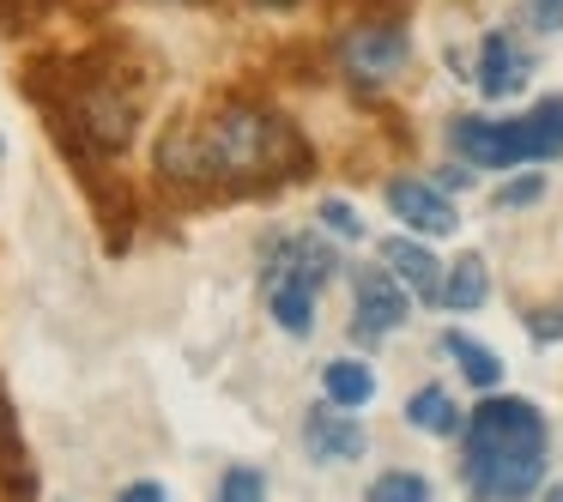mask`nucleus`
<instances>
[{"label": "nucleus", "mask_w": 563, "mask_h": 502, "mask_svg": "<svg viewBox=\"0 0 563 502\" xmlns=\"http://www.w3.org/2000/svg\"><path fill=\"white\" fill-rule=\"evenodd\" d=\"M115 502H170V497H164V484H152V478H140V484H128Z\"/></svg>", "instance_id": "22"}, {"label": "nucleus", "mask_w": 563, "mask_h": 502, "mask_svg": "<svg viewBox=\"0 0 563 502\" xmlns=\"http://www.w3.org/2000/svg\"><path fill=\"white\" fill-rule=\"evenodd\" d=\"M388 207L400 224H412L418 236H454V200L442 194L437 182H424V176H400V182H388Z\"/></svg>", "instance_id": "7"}, {"label": "nucleus", "mask_w": 563, "mask_h": 502, "mask_svg": "<svg viewBox=\"0 0 563 502\" xmlns=\"http://www.w3.org/2000/svg\"><path fill=\"white\" fill-rule=\"evenodd\" d=\"M364 502H430V478L418 472H382Z\"/></svg>", "instance_id": "16"}, {"label": "nucleus", "mask_w": 563, "mask_h": 502, "mask_svg": "<svg viewBox=\"0 0 563 502\" xmlns=\"http://www.w3.org/2000/svg\"><path fill=\"white\" fill-rule=\"evenodd\" d=\"M321 224H328L333 236H364V224H357V212L345 207V200H321Z\"/></svg>", "instance_id": "19"}, {"label": "nucleus", "mask_w": 563, "mask_h": 502, "mask_svg": "<svg viewBox=\"0 0 563 502\" xmlns=\"http://www.w3.org/2000/svg\"><path fill=\"white\" fill-rule=\"evenodd\" d=\"M7 448H13V436H7V412H0V460H7Z\"/></svg>", "instance_id": "23"}, {"label": "nucleus", "mask_w": 563, "mask_h": 502, "mask_svg": "<svg viewBox=\"0 0 563 502\" xmlns=\"http://www.w3.org/2000/svg\"><path fill=\"white\" fill-rule=\"evenodd\" d=\"M527 333H533V339H563V309H551V315H539V309H533V315H527Z\"/></svg>", "instance_id": "20"}, {"label": "nucleus", "mask_w": 563, "mask_h": 502, "mask_svg": "<svg viewBox=\"0 0 563 502\" xmlns=\"http://www.w3.org/2000/svg\"><path fill=\"white\" fill-rule=\"evenodd\" d=\"M473 79H478V91H485V98H515V91L533 79V55H527L509 31H490V37L478 43Z\"/></svg>", "instance_id": "9"}, {"label": "nucleus", "mask_w": 563, "mask_h": 502, "mask_svg": "<svg viewBox=\"0 0 563 502\" xmlns=\"http://www.w3.org/2000/svg\"><path fill=\"white\" fill-rule=\"evenodd\" d=\"M382 260H388V272L418 297V303H442V279H449V272H442V260L430 255L418 236H388V243H382Z\"/></svg>", "instance_id": "10"}, {"label": "nucleus", "mask_w": 563, "mask_h": 502, "mask_svg": "<svg viewBox=\"0 0 563 502\" xmlns=\"http://www.w3.org/2000/svg\"><path fill=\"white\" fill-rule=\"evenodd\" d=\"M442 352H449L454 364L466 369V381H473V388H497V381H503V364H497V352H490L485 339H466V333H449V339H442Z\"/></svg>", "instance_id": "15"}, {"label": "nucleus", "mask_w": 563, "mask_h": 502, "mask_svg": "<svg viewBox=\"0 0 563 502\" xmlns=\"http://www.w3.org/2000/svg\"><path fill=\"white\" fill-rule=\"evenodd\" d=\"M461 472L473 502H527L545 484V417L533 400H485L466 417Z\"/></svg>", "instance_id": "2"}, {"label": "nucleus", "mask_w": 563, "mask_h": 502, "mask_svg": "<svg viewBox=\"0 0 563 502\" xmlns=\"http://www.w3.org/2000/svg\"><path fill=\"white\" fill-rule=\"evenodd\" d=\"M279 158H303L291 127L279 115L243 110V103L176 127L158 146V170L176 182H261V176H273Z\"/></svg>", "instance_id": "1"}, {"label": "nucleus", "mask_w": 563, "mask_h": 502, "mask_svg": "<svg viewBox=\"0 0 563 502\" xmlns=\"http://www.w3.org/2000/svg\"><path fill=\"white\" fill-rule=\"evenodd\" d=\"M255 7H297V0H255Z\"/></svg>", "instance_id": "24"}, {"label": "nucleus", "mask_w": 563, "mask_h": 502, "mask_svg": "<svg viewBox=\"0 0 563 502\" xmlns=\"http://www.w3.org/2000/svg\"><path fill=\"white\" fill-rule=\"evenodd\" d=\"M406 424L424 430V436H454L461 430V405L449 400V388H418L406 400Z\"/></svg>", "instance_id": "14"}, {"label": "nucleus", "mask_w": 563, "mask_h": 502, "mask_svg": "<svg viewBox=\"0 0 563 502\" xmlns=\"http://www.w3.org/2000/svg\"><path fill=\"white\" fill-rule=\"evenodd\" d=\"M539 194H545V182H539V176H521V182H503V188H497V212H521V207H533Z\"/></svg>", "instance_id": "18"}, {"label": "nucleus", "mask_w": 563, "mask_h": 502, "mask_svg": "<svg viewBox=\"0 0 563 502\" xmlns=\"http://www.w3.org/2000/svg\"><path fill=\"white\" fill-rule=\"evenodd\" d=\"M333 267H340V255L309 231H285L267 243L261 297H267L273 321H279L285 333H309V321H316V291L333 279Z\"/></svg>", "instance_id": "3"}, {"label": "nucleus", "mask_w": 563, "mask_h": 502, "mask_svg": "<svg viewBox=\"0 0 563 502\" xmlns=\"http://www.w3.org/2000/svg\"><path fill=\"white\" fill-rule=\"evenodd\" d=\"M321 388H328V405H340V412H357V405L376 400V376L357 357H340V364L321 369Z\"/></svg>", "instance_id": "12"}, {"label": "nucleus", "mask_w": 563, "mask_h": 502, "mask_svg": "<svg viewBox=\"0 0 563 502\" xmlns=\"http://www.w3.org/2000/svg\"><path fill=\"white\" fill-rule=\"evenodd\" d=\"M533 25L539 31H563V0H533Z\"/></svg>", "instance_id": "21"}, {"label": "nucleus", "mask_w": 563, "mask_h": 502, "mask_svg": "<svg viewBox=\"0 0 563 502\" xmlns=\"http://www.w3.org/2000/svg\"><path fill=\"white\" fill-rule=\"evenodd\" d=\"M406 62H412V43H406L400 25H357L352 37L340 43L345 79H352V86H364V91L394 86V79L406 74Z\"/></svg>", "instance_id": "5"}, {"label": "nucleus", "mask_w": 563, "mask_h": 502, "mask_svg": "<svg viewBox=\"0 0 563 502\" xmlns=\"http://www.w3.org/2000/svg\"><path fill=\"white\" fill-rule=\"evenodd\" d=\"M219 502H267V484H261L255 466H231L219 478Z\"/></svg>", "instance_id": "17"}, {"label": "nucleus", "mask_w": 563, "mask_h": 502, "mask_svg": "<svg viewBox=\"0 0 563 502\" xmlns=\"http://www.w3.org/2000/svg\"><path fill=\"white\" fill-rule=\"evenodd\" d=\"M406 321V291L388 267H357V321L352 333L357 339H382Z\"/></svg>", "instance_id": "8"}, {"label": "nucleus", "mask_w": 563, "mask_h": 502, "mask_svg": "<svg viewBox=\"0 0 563 502\" xmlns=\"http://www.w3.org/2000/svg\"><path fill=\"white\" fill-rule=\"evenodd\" d=\"M454 152L478 170H515V164H539L563 152V98H545L533 115L515 122H485V115H461L449 127Z\"/></svg>", "instance_id": "4"}, {"label": "nucleus", "mask_w": 563, "mask_h": 502, "mask_svg": "<svg viewBox=\"0 0 563 502\" xmlns=\"http://www.w3.org/2000/svg\"><path fill=\"white\" fill-rule=\"evenodd\" d=\"M545 502H563V490H551V497H545Z\"/></svg>", "instance_id": "25"}, {"label": "nucleus", "mask_w": 563, "mask_h": 502, "mask_svg": "<svg viewBox=\"0 0 563 502\" xmlns=\"http://www.w3.org/2000/svg\"><path fill=\"white\" fill-rule=\"evenodd\" d=\"M74 122H79V134L91 140L98 152H122L128 140H134V98L128 91H115V86H91V91H79L74 98Z\"/></svg>", "instance_id": "6"}, {"label": "nucleus", "mask_w": 563, "mask_h": 502, "mask_svg": "<svg viewBox=\"0 0 563 502\" xmlns=\"http://www.w3.org/2000/svg\"><path fill=\"white\" fill-rule=\"evenodd\" d=\"M303 442H309V454L328 460V466H345V460L364 454V430H357V417L340 412V405H316V412L303 417Z\"/></svg>", "instance_id": "11"}, {"label": "nucleus", "mask_w": 563, "mask_h": 502, "mask_svg": "<svg viewBox=\"0 0 563 502\" xmlns=\"http://www.w3.org/2000/svg\"><path fill=\"white\" fill-rule=\"evenodd\" d=\"M485 297H490V272H485V260H478V255L454 260L449 279H442V309H454V315H473V309H485Z\"/></svg>", "instance_id": "13"}]
</instances>
